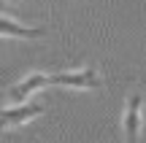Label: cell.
I'll return each instance as SVG.
<instances>
[{
	"label": "cell",
	"instance_id": "1",
	"mask_svg": "<svg viewBox=\"0 0 146 143\" xmlns=\"http://www.w3.org/2000/svg\"><path fill=\"white\" fill-rule=\"evenodd\" d=\"M49 86H65V89H98L100 86V73L95 68H76V70H57L46 73Z\"/></svg>",
	"mask_w": 146,
	"mask_h": 143
},
{
	"label": "cell",
	"instance_id": "2",
	"mask_svg": "<svg viewBox=\"0 0 146 143\" xmlns=\"http://www.w3.org/2000/svg\"><path fill=\"white\" fill-rule=\"evenodd\" d=\"M122 135H125V143H141V135H143V97H141V92H130L125 100Z\"/></svg>",
	"mask_w": 146,
	"mask_h": 143
},
{
	"label": "cell",
	"instance_id": "3",
	"mask_svg": "<svg viewBox=\"0 0 146 143\" xmlns=\"http://www.w3.org/2000/svg\"><path fill=\"white\" fill-rule=\"evenodd\" d=\"M46 108L41 103H33V100H25V103H11V105H3L0 108V132L3 130H16L22 124L38 119Z\"/></svg>",
	"mask_w": 146,
	"mask_h": 143
},
{
	"label": "cell",
	"instance_id": "4",
	"mask_svg": "<svg viewBox=\"0 0 146 143\" xmlns=\"http://www.w3.org/2000/svg\"><path fill=\"white\" fill-rule=\"evenodd\" d=\"M46 35V27L43 24H25L19 19H11V16L0 14V38H16V41H38V38Z\"/></svg>",
	"mask_w": 146,
	"mask_h": 143
},
{
	"label": "cell",
	"instance_id": "5",
	"mask_svg": "<svg viewBox=\"0 0 146 143\" xmlns=\"http://www.w3.org/2000/svg\"><path fill=\"white\" fill-rule=\"evenodd\" d=\"M43 86H49V81H46V73H41V70H35V73H30V76H25V78L19 81V84H14L8 92H5V100H11V103H25V100H30L33 97V92H38V89H43Z\"/></svg>",
	"mask_w": 146,
	"mask_h": 143
},
{
	"label": "cell",
	"instance_id": "6",
	"mask_svg": "<svg viewBox=\"0 0 146 143\" xmlns=\"http://www.w3.org/2000/svg\"><path fill=\"white\" fill-rule=\"evenodd\" d=\"M3 100H5V97H3V92H0V108H3Z\"/></svg>",
	"mask_w": 146,
	"mask_h": 143
},
{
	"label": "cell",
	"instance_id": "7",
	"mask_svg": "<svg viewBox=\"0 0 146 143\" xmlns=\"http://www.w3.org/2000/svg\"><path fill=\"white\" fill-rule=\"evenodd\" d=\"M8 3H16V0H8Z\"/></svg>",
	"mask_w": 146,
	"mask_h": 143
}]
</instances>
